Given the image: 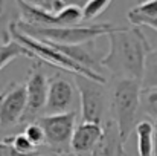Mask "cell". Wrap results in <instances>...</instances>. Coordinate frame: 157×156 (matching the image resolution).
<instances>
[{"instance_id": "25", "label": "cell", "mask_w": 157, "mask_h": 156, "mask_svg": "<svg viewBox=\"0 0 157 156\" xmlns=\"http://www.w3.org/2000/svg\"><path fill=\"white\" fill-rule=\"evenodd\" d=\"M44 156H55V155H44Z\"/></svg>"}, {"instance_id": "2", "label": "cell", "mask_w": 157, "mask_h": 156, "mask_svg": "<svg viewBox=\"0 0 157 156\" xmlns=\"http://www.w3.org/2000/svg\"><path fill=\"white\" fill-rule=\"evenodd\" d=\"M140 92L142 81L130 78H114L110 90V113L111 119L117 124L121 138L128 141L131 132L137 126L140 115Z\"/></svg>"}, {"instance_id": "21", "label": "cell", "mask_w": 157, "mask_h": 156, "mask_svg": "<svg viewBox=\"0 0 157 156\" xmlns=\"http://www.w3.org/2000/svg\"><path fill=\"white\" fill-rule=\"evenodd\" d=\"M8 141L12 144V147L21 153H32V152H37V149L32 146V142L28 139V136L25 133H17V135H11V136H6Z\"/></svg>"}, {"instance_id": "7", "label": "cell", "mask_w": 157, "mask_h": 156, "mask_svg": "<svg viewBox=\"0 0 157 156\" xmlns=\"http://www.w3.org/2000/svg\"><path fill=\"white\" fill-rule=\"evenodd\" d=\"M79 103V92L73 78L56 72L49 78V94L48 104L43 116L64 115L76 112Z\"/></svg>"}, {"instance_id": "16", "label": "cell", "mask_w": 157, "mask_h": 156, "mask_svg": "<svg viewBox=\"0 0 157 156\" xmlns=\"http://www.w3.org/2000/svg\"><path fill=\"white\" fill-rule=\"evenodd\" d=\"M127 17L133 26H140V23L144 20L157 18V0L140 2V5H137L128 11Z\"/></svg>"}, {"instance_id": "8", "label": "cell", "mask_w": 157, "mask_h": 156, "mask_svg": "<svg viewBox=\"0 0 157 156\" xmlns=\"http://www.w3.org/2000/svg\"><path fill=\"white\" fill-rule=\"evenodd\" d=\"M75 121H76V112L41 116L40 119H37V122L43 127L46 135L44 146L52 149L58 156L72 153V138L76 129Z\"/></svg>"}, {"instance_id": "3", "label": "cell", "mask_w": 157, "mask_h": 156, "mask_svg": "<svg viewBox=\"0 0 157 156\" xmlns=\"http://www.w3.org/2000/svg\"><path fill=\"white\" fill-rule=\"evenodd\" d=\"M15 28L37 40L49 42L55 45H81L92 40H96L101 35H110L119 26L113 23H96V25H75V26H61V28H41L26 25L18 22Z\"/></svg>"}, {"instance_id": "14", "label": "cell", "mask_w": 157, "mask_h": 156, "mask_svg": "<svg viewBox=\"0 0 157 156\" xmlns=\"http://www.w3.org/2000/svg\"><path fill=\"white\" fill-rule=\"evenodd\" d=\"M139 156H154V124L142 119L136 126Z\"/></svg>"}, {"instance_id": "18", "label": "cell", "mask_w": 157, "mask_h": 156, "mask_svg": "<svg viewBox=\"0 0 157 156\" xmlns=\"http://www.w3.org/2000/svg\"><path fill=\"white\" fill-rule=\"evenodd\" d=\"M142 87L144 89H157V49L150 52L147 63H145V72L142 78Z\"/></svg>"}, {"instance_id": "17", "label": "cell", "mask_w": 157, "mask_h": 156, "mask_svg": "<svg viewBox=\"0 0 157 156\" xmlns=\"http://www.w3.org/2000/svg\"><path fill=\"white\" fill-rule=\"evenodd\" d=\"M140 113L157 122V89H144L140 92Z\"/></svg>"}, {"instance_id": "1", "label": "cell", "mask_w": 157, "mask_h": 156, "mask_svg": "<svg viewBox=\"0 0 157 156\" xmlns=\"http://www.w3.org/2000/svg\"><path fill=\"white\" fill-rule=\"evenodd\" d=\"M110 49L102 60V67L108 69L114 78H130L142 81L145 63L151 45L140 26H119L108 35Z\"/></svg>"}, {"instance_id": "10", "label": "cell", "mask_w": 157, "mask_h": 156, "mask_svg": "<svg viewBox=\"0 0 157 156\" xmlns=\"http://www.w3.org/2000/svg\"><path fill=\"white\" fill-rule=\"evenodd\" d=\"M51 45L59 52H63L66 57H69L70 60H73L75 63H78L79 66L86 67L87 70L102 75L101 69H102V60L105 55L102 54V51H99L95 40L81 45H55V43Z\"/></svg>"}, {"instance_id": "22", "label": "cell", "mask_w": 157, "mask_h": 156, "mask_svg": "<svg viewBox=\"0 0 157 156\" xmlns=\"http://www.w3.org/2000/svg\"><path fill=\"white\" fill-rule=\"evenodd\" d=\"M0 156H40V153L38 152L21 153V152H18L12 147V144L8 141V138H3L0 141Z\"/></svg>"}, {"instance_id": "15", "label": "cell", "mask_w": 157, "mask_h": 156, "mask_svg": "<svg viewBox=\"0 0 157 156\" xmlns=\"http://www.w3.org/2000/svg\"><path fill=\"white\" fill-rule=\"evenodd\" d=\"M18 57H28V58L34 60L32 52L28 48H25L23 45H20L18 42H15V40H12L11 43H2L0 42V70Z\"/></svg>"}, {"instance_id": "13", "label": "cell", "mask_w": 157, "mask_h": 156, "mask_svg": "<svg viewBox=\"0 0 157 156\" xmlns=\"http://www.w3.org/2000/svg\"><path fill=\"white\" fill-rule=\"evenodd\" d=\"M21 22V12L18 2H0V42H12V28Z\"/></svg>"}, {"instance_id": "12", "label": "cell", "mask_w": 157, "mask_h": 156, "mask_svg": "<svg viewBox=\"0 0 157 156\" xmlns=\"http://www.w3.org/2000/svg\"><path fill=\"white\" fill-rule=\"evenodd\" d=\"M92 156H125V142L121 138L117 124L108 118L102 126V136Z\"/></svg>"}, {"instance_id": "5", "label": "cell", "mask_w": 157, "mask_h": 156, "mask_svg": "<svg viewBox=\"0 0 157 156\" xmlns=\"http://www.w3.org/2000/svg\"><path fill=\"white\" fill-rule=\"evenodd\" d=\"M79 92V106L82 122L104 126L105 115L110 113V90L104 83L95 81L84 75H73Z\"/></svg>"}, {"instance_id": "6", "label": "cell", "mask_w": 157, "mask_h": 156, "mask_svg": "<svg viewBox=\"0 0 157 156\" xmlns=\"http://www.w3.org/2000/svg\"><path fill=\"white\" fill-rule=\"evenodd\" d=\"M28 90V106L20 124H31L40 119L44 113L49 94V77L44 72L41 61L34 60L25 81Z\"/></svg>"}, {"instance_id": "20", "label": "cell", "mask_w": 157, "mask_h": 156, "mask_svg": "<svg viewBox=\"0 0 157 156\" xmlns=\"http://www.w3.org/2000/svg\"><path fill=\"white\" fill-rule=\"evenodd\" d=\"M23 133L28 136V139L32 142V146H34L35 149L40 147V146H44V142H46L44 130H43V127H41L37 121L28 124V126L25 127V132H23Z\"/></svg>"}, {"instance_id": "19", "label": "cell", "mask_w": 157, "mask_h": 156, "mask_svg": "<svg viewBox=\"0 0 157 156\" xmlns=\"http://www.w3.org/2000/svg\"><path fill=\"white\" fill-rule=\"evenodd\" d=\"M111 5L110 0H87L82 8V22H92L99 17L105 9Z\"/></svg>"}, {"instance_id": "24", "label": "cell", "mask_w": 157, "mask_h": 156, "mask_svg": "<svg viewBox=\"0 0 157 156\" xmlns=\"http://www.w3.org/2000/svg\"><path fill=\"white\" fill-rule=\"evenodd\" d=\"M154 156H157V122H154Z\"/></svg>"}, {"instance_id": "11", "label": "cell", "mask_w": 157, "mask_h": 156, "mask_svg": "<svg viewBox=\"0 0 157 156\" xmlns=\"http://www.w3.org/2000/svg\"><path fill=\"white\" fill-rule=\"evenodd\" d=\"M102 136V126L92 122H81L76 126L72 138L73 156H92Z\"/></svg>"}, {"instance_id": "4", "label": "cell", "mask_w": 157, "mask_h": 156, "mask_svg": "<svg viewBox=\"0 0 157 156\" xmlns=\"http://www.w3.org/2000/svg\"><path fill=\"white\" fill-rule=\"evenodd\" d=\"M11 35H12V40L18 42L20 45H23L25 48H28L29 51L32 52L34 60H38V61L48 63V64H53V66H56V67H59L64 72H69L72 75H84V77H89V78H92L95 81H99V83H104V84L107 83V78L104 75H99V74L87 70L86 67L79 66L78 63H75L73 60L66 57L63 52H59L56 48H53L52 45L48 43V42L29 37V35L20 32L15 26L12 28Z\"/></svg>"}, {"instance_id": "9", "label": "cell", "mask_w": 157, "mask_h": 156, "mask_svg": "<svg viewBox=\"0 0 157 156\" xmlns=\"http://www.w3.org/2000/svg\"><path fill=\"white\" fill-rule=\"evenodd\" d=\"M28 106L26 84L11 81L0 92V127L8 129L21 122Z\"/></svg>"}, {"instance_id": "23", "label": "cell", "mask_w": 157, "mask_h": 156, "mask_svg": "<svg viewBox=\"0 0 157 156\" xmlns=\"http://www.w3.org/2000/svg\"><path fill=\"white\" fill-rule=\"evenodd\" d=\"M140 26H150L153 28L154 31H157V18H151V20H144L140 23Z\"/></svg>"}]
</instances>
